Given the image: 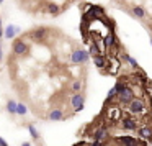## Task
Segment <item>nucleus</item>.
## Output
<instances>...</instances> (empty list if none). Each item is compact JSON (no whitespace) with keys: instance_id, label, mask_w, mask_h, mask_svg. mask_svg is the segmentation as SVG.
<instances>
[{"instance_id":"b1692460","label":"nucleus","mask_w":152,"mask_h":146,"mask_svg":"<svg viewBox=\"0 0 152 146\" xmlns=\"http://www.w3.org/2000/svg\"><path fill=\"white\" fill-rule=\"evenodd\" d=\"M0 146H8V145H7V143H5L2 138H0Z\"/></svg>"},{"instance_id":"4468645a","label":"nucleus","mask_w":152,"mask_h":146,"mask_svg":"<svg viewBox=\"0 0 152 146\" xmlns=\"http://www.w3.org/2000/svg\"><path fill=\"white\" fill-rule=\"evenodd\" d=\"M93 63H95V66L100 67V69L106 67V59H105V56H102V54H98V56L93 58Z\"/></svg>"},{"instance_id":"39448f33","label":"nucleus","mask_w":152,"mask_h":146,"mask_svg":"<svg viewBox=\"0 0 152 146\" xmlns=\"http://www.w3.org/2000/svg\"><path fill=\"white\" fill-rule=\"evenodd\" d=\"M92 138L95 139V141H106V138H108V128L106 126H98V128L95 130V133L92 135Z\"/></svg>"},{"instance_id":"f03ea898","label":"nucleus","mask_w":152,"mask_h":146,"mask_svg":"<svg viewBox=\"0 0 152 146\" xmlns=\"http://www.w3.org/2000/svg\"><path fill=\"white\" fill-rule=\"evenodd\" d=\"M90 58L88 51L85 49H75L72 54H70V61H72L74 64H82V63H87Z\"/></svg>"},{"instance_id":"5701e85b","label":"nucleus","mask_w":152,"mask_h":146,"mask_svg":"<svg viewBox=\"0 0 152 146\" xmlns=\"http://www.w3.org/2000/svg\"><path fill=\"white\" fill-rule=\"evenodd\" d=\"M105 145H106V141H95L92 146H105Z\"/></svg>"},{"instance_id":"6e6552de","label":"nucleus","mask_w":152,"mask_h":146,"mask_svg":"<svg viewBox=\"0 0 152 146\" xmlns=\"http://www.w3.org/2000/svg\"><path fill=\"white\" fill-rule=\"evenodd\" d=\"M123 128L124 130H136L137 128V120L132 118V117H126V118H123Z\"/></svg>"},{"instance_id":"c756f323","label":"nucleus","mask_w":152,"mask_h":146,"mask_svg":"<svg viewBox=\"0 0 152 146\" xmlns=\"http://www.w3.org/2000/svg\"><path fill=\"white\" fill-rule=\"evenodd\" d=\"M118 2H121V0H118Z\"/></svg>"},{"instance_id":"a878e982","label":"nucleus","mask_w":152,"mask_h":146,"mask_svg":"<svg viewBox=\"0 0 152 146\" xmlns=\"http://www.w3.org/2000/svg\"><path fill=\"white\" fill-rule=\"evenodd\" d=\"M21 146H31V143H30V141H25V143H23V145H21Z\"/></svg>"},{"instance_id":"412c9836","label":"nucleus","mask_w":152,"mask_h":146,"mask_svg":"<svg viewBox=\"0 0 152 146\" xmlns=\"http://www.w3.org/2000/svg\"><path fill=\"white\" fill-rule=\"evenodd\" d=\"M82 89V82H79V80H77V82H74L72 84V90H75L77 94H79V90Z\"/></svg>"},{"instance_id":"9d476101","label":"nucleus","mask_w":152,"mask_h":146,"mask_svg":"<svg viewBox=\"0 0 152 146\" xmlns=\"http://www.w3.org/2000/svg\"><path fill=\"white\" fill-rule=\"evenodd\" d=\"M18 31H20L18 27H15V25H8V27H5V38H7V40H12V38H15L18 35Z\"/></svg>"},{"instance_id":"c85d7f7f","label":"nucleus","mask_w":152,"mask_h":146,"mask_svg":"<svg viewBox=\"0 0 152 146\" xmlns=\"http://www.w3.org/2000/svg\"><path fill=\"white\" fill-rule=\"evenodd\" d=\"M0 2H4V0H0Z\"/></svg>"},{"instance_id":"6ab92c4d","label":"nucleus","mask_w":152,"mask_h":146,"mask_svg":"<svg viewBox=\"0 0 152 146\" xmlns=\"http://www.w3.org/2000/svg\"><path fill=\"white\" fill-rule=\"evenodd\" d=\"M7 110H8V113H17V102H15V100H8Z\"/></svg>"},{"instance_id":"20e7f679","label":"nucleus","mask_w":152,"mask_h":146,"mask_svg":"<svg viewBox=\"0 0 152 146\" xmlns=\"http://www.w3.org/2000/svg\"><path fill=\"white\" fill-rule=\"evenodd\" d=\"M70 105L75 108V112H82L83 105H85V97L82 94H74L72 99H70Z\"/></svg>"},{"instance_id":"0eeeda50","label":"nucleus","mask_w":152,"mask_h":146,"mask_svg":"<svg viewBox=\"0 0 152 146\" xmlns=\"http://www.w3.org/2000/svg\"><path fill=\"white\" fill-rule=\"evenodd\" d=\"M46 35H48V30H46V28H36L34 31H31L30 36L33 38L34 41H43L44 38H46Z\"/></svg>"},{"instance_id":"aec40b11","label":"nucleus","mask_w":152,"mask_h":146,"mask_svg":"<svg viewBox=\"0 0 152 146\" xmlns=\"http://www.w3.org/2000/svg\"><path fill=\"white\" fill-rule=\"evenodd\" d=\"M26 112H28L26 105H25V103H21V102H18L17 103V113H18V115H26Z\"/></svg>"},{"instance_id":"1a4fd4ad","label":"nucleus","mask_w":152,"mask_h":146,"mask_svg":"<svg viewBox=\"0 0 152 146\" xmlns=\"http://www.w3.org/2000/svg\"><path fill=\"white\" fill-rule=\"evenodd\" d=\"M137 141H139V139L132 138V136H119V138H118V143H119V145H123V146H136V145H137Z\"/></svg>"},{"instance_id":"f3484780","label":"nucleus","mask_w":152,"mask_h":146,"mask_svg":"<svg viewBox=\"0 0 152 146\" xmlns=\"http://www.w3.org/2000/svg\"><path fill=\"white\" fill-rule=\"evenodd\" d=\"M123 59H124L126 63H129V64H131V66L134 67V69H139V64L136 63V59H134V58H131L129 54H123Z\"/></svg>"},{"instance_id":"dca6fc26","label":"nucleus","mask_w":152,"mask_h":146,"mask_svg":"<svg viewBox=\"0 0 152 146\" xmlns=\"http://www.w3.org/2000/svg\"><path fill=\"white\" fill-rule=\"evenodd\" d=\"M48 12L51 15H59L61 13V7L57 4H48Z\"/></svg>"},{"instance_id":"a211bd4d","label":"nucleus","mask_w":152,"mask_h":146,"mask_svg":"<svg viewBox=\"0 0 152 146\" xmlns=\"http://www.w3.org/2000/svg\"><path fill=\"white\" fill-rule=\"evenodd\" d=\"M28 131L31 133L33 139H39V131L36 130V126H34V125H31V123H30V125H28Z\"/></svg>"},{"instance_id":"9b49d317","label":"nucleus","mask_w":152,"mask_h":146,"mask_svg":"<svg viewBox=\"0 0 152 146\" xmlns=\"http://www.w3.org/2000/svg\"><path fill=\"white\" fill-rule=\"evenodd\" d=\"M139 136H141V139H152V126H141Z\"/></svg>"},{"instance_id":"7ed1b4c3","label":"nucleus","mask_w":152,"mask_h":146,"mask_svg":"<svg viewBox=\"0 0 152 146\" xmlns=\"http://www.w3.org/2000/svg\"><path fill=\"white\" fill-rule=\"evenodd\" d=\"M132 99H134V90H132L129 86H126L124 89L118 94V100H119V103H123V105H124V103L128 105Z\"/></svg>"},{"instance_id":"bb28decb","label":"nucleus","mask_w":152,"mask_h":146,"mask_svg":"<svg viewBox=\"0 0 152 146\" xmlns=\"http://www.w3.org/2000/svg\"><path fill=\"white\" fill-rule=\"evenodd\" d=\"M0 59H2V46H0Z\"/></svg>"},{"instance_id":"f8f14e48","label":"nucleus","mask_w":152,"mask_h":146,"mask_svg":"<svg viewBox=\"0 0 152 146\" xmlns=\"http://www.w3.org/2000/svg\"><path fill=\"white\" fill-rule=\"evenodd\" d=\"M64 118V112L61 108H54L49 112V120L51 122H59V120Z\"/></svg>"},{"instance_id":"4be33fe9","label":"nucleus","mask_w":152,"mask_h":146,"mask_svg":"<svg viewBox=\"0 0 152 146\" xmlns=\"http://www.w3.org/2000/svg\"><path fill=\"white\" fill-rule=\"evenodd\" d=\"M115 95H118V94H116V90H115V89H111V90L108 92V102H111V100L115 99Z\"/></svg>"},{"instance_id":"423d86ee","label":"nucleus","mask_w":152,"mask_h":146,"mask_svg":"<svg viewBox=\"0 0 152 146\" xmlns=\"http://www.w3.org/2000/svg\"><path fill=\"white\" fill-rule=\"evenodd\" d=\"M13 53L18 54V56H25V54L28 53V44L21 40H17L13 43Z\"/></svg>"},{"instance_id":"2eb2a0df","label":"nucleus","mask_w":152,"mask_h":146,"mask_svg":"<svg viewBox=\"0 0 152 146\" xmlns=\"http://www.w3.org/2000/svg\"><path fill=\"white\" fill-rule=\"evenodd\" d=\"M132 15H134L136 18H144L145 17V10L142 7H139V5H136V7H132Z\"/></svg>"},{"instance_id":"393cba45","label":"nucleus","mask_w":152,"mask_h":146,"mask_svg":"<svg viewBox=\"0 0 152 146\" xmlns=\"http://www.w3.org/2000/svg\"><path fill=\"white\" fill-rule=\"evenodd\" d=\"M4 36V30H2V21H0V38Z\"/></svg>"},{"instance_id":"cd10ccee","label":"nucleus","mask_w":152,"mask_h":146,"mask_svg":"<svg viewBox=\"0 0 152 146\" xmlns=\"http://www.w3.org/2000/svg\"><path fill=\"white\" fill-rule=\"evenodd\" d=\"M151 44H152V38H151Z\"/></svg>"},{"instance_id":"f257e3e1","label":"nucleus","mask_w":152,"mask_h":146,"mask_svg":"<svg viewBox=\"0 0 152 146\" xmlns=\"http://www.w3.org/2000/svg\"><path fill=\"white\" fill-rule=\"evenodd\" d=\"M128 107H129V112L134 113V115L144 113V110H145V103H144V100H142V99H137V97H134V99H132L131 102L128 103Z\"/></svg>"},{"instance_id":"ddd939ff","label":"nucleus","mask_w":152,"mask_h":146,"mask_svg":"<svg viewBox=\"0 0 152 146\" xmlns=\"http://www.w3.org/2000/svg\"><path fill=\"white\" fill-rule=\"evenodd\" d=\"M103 44H105L106 48H111V46H115V44H116V38H115V33H113V31H110V33L105 36Z\"/></svg>"}]
</instances>
